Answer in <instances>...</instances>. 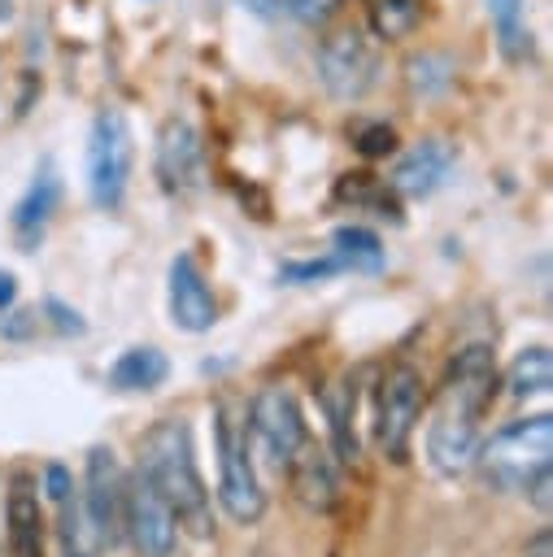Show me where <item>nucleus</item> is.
Masks as SVG:
<instances>
[{
  "instance_id": "obj_25",
  "label": "nucleus",
  "mask_w": 553,
  "mask_h": 557,
  "mask_svg": "<svg viewBox=\"0 0 553 557\" xmlns=\"http://www.w3.org/2000/svg\"><path fill=\"white\" fill-rule=\"evenodd\" d=\"M331 274H340V261L327 252V257H314V261H287V265L279 270V283L305 287V283H322V278H331Z\"/></svg>"
},
{
  "instance_id": "obj_17",
  "label": "nucleus",
  "mask_w": 553,
  "mask_h": 557,
  "mask_svg": "<svg viewBox=\"0 0 553 557\" xmlns=\"http://www.w3.org/2000/svg\"><path fill=\"white\" fill-rule=\"evenodd\" d=\"M165 379H170V361L152 344H135V348L118 352V361L105 374V383L113 392H157Z\"/></svg>"
},
{
  "instance_id": "obj_11",
  "label": "nucleus",
  "mask_w": 553,
  "mask_h": 557,
  "mask_svg": "<svg viewBox=\"0 0 553 557\" xmlns=\"http://www.w3.org/2000/svg\"><path fill=\"white\" fill-rule=\"evenodd\" d=\"M165 300H170V322L187 335L213 331L218 322V296L205 278V270L196 265L192 252H179L170 261V283H165Z\"/></svg>"
},
{
  "instance_id": "obj_28",
  "label": "nucleus",
  "mask_w": 553,
  "mask_h": 557,
  "mask_svg": "<svg viewBox=\"0 0 553 557\" xmlns=\"http://www.w3.org/2000/svg\"><path fill=\"white\" fill-rule=\"evenodd\" d=\"M283 9H287L292 17H300V22L318 26V22H327V17L340 9V0H283Z\"/></svg>"
},
{
  "instance_id": "obj_31",
  "label": "nucleus",
  "mask_w": 553,
  "mask_h": 557,
  "mask_svg": "<svg viewBox=\"0 0 553 557\" xmlns=\"http://www.w3.org/2000/svg\"><path fill=\"white\" fill-rule=\"evenodd\" d=\"M523 557H553V535H549V531H536Z\"/></svg>"
},
{
  "instance_id": "obj_9",
  "label": "nucleus",
  "mask_w": 553,
  "mask_h": 557,
  "mask_svg": "<svg viewBox=\"0 0 553 557\" xmlns=\"http://www.w3.org/2000/svg\"><path fill=\"white\" fill-rule=\"evenodd\" d=\"M248 426H253V435L261 440L266 457L279 470L309 444V426H305L300 400L287 387H261L253 396V405H248Z\"/></svg>"
},
{
  "instance_id": "obj_1",
  "label": "nucleus",
  "mask_w": 553,
  "mask_h": 557,
  "mask_svg": "<svg viewBox=\"0 0 553 557\" xmlns=\"http://www.w3.org/2000/svg\"><path fill=\"white\" fill-rule=\"evenodd\" d=\"M496 396V361L488 344H466L435 392V409L427 422V457L431 470L457 479L475 466L479 453V418Z\"/></svg>"
},
{
  "instance_id": "obj_2",
  "label": "nucleus",
  "mask_w": 553,
  "mask_h": 557,
  "mask_svg": "<svg viewBox=\"0 0 553 557\" xmlns=\"http://www.w3.org/2000/svg\"><path fill=\"white\" fill-rule=\"evenodd\" d=\"M135 470L170 505L179 531H187L192 540H209L213 535V500H209L205 479L196 470L192 426L183 418H161V422H152L144 431V440H139V466Z\"/></svg>"
},
{
  "instance_id": "obj_32",
  "label": "nucleus",
  "mask_w": 553,
  "mask_h": 557,
  "mask_svg": "<svg viewBox=\"0 0 553 557\" xmlns=\"http://www.w3.org/2000/svg\"><path fill=\"white\" fill-rule=\"evenodd\" d=\"M13 300H17V278H13L9 270H0V313H4Z\"/></svg>"
},
{
  "instance_id": "obj_8",
  "label": "nucleus",
  "mask_w": 553,
  "mask_h": 557,
  "mask_svg": "<svg viewBox=\"0 0 553 557\" xmlns=\"http://www.w3.org/2000/svg\"><path fill=\"white\" fill-rule=\"evenodd\" d=\"M318 78L335 100H361L379 78V52L357 30H335L318 44Z\"/></svg>"
},
{
  "instance_id": "obj_3",
  "label": "nucleus",
  "mask_w": 553,
  "mask_h": 557,
  "mask_svg": "<svg viewBox=\"0 0 553 557\" xmlns=\"http://www.w3.org/2000/svg\"><path fill=\"white\" fill-rule=\"evenodd\" d=\"M549 453H553V418L536 413V418H518V422L501 426L492 440H483L475 453V466L492 492L509 496V492H523L531 483V474L549 466Z\"/></svg>"
},
{
  "instance_id": "obj_4",
  "label": "nucleus",
  "mask_w": 553,
  "mask_h": 557,
  "mask_svg": "<svg viewBox=\"0 0 553 557\" xmlns=\"http://www.w3.org/2000/svg\"><path fill=\"white\" fill-rule=\"evenodd\" d=\"M213 453H218V505L235 522H257L266 513V492L253 466L248 431L226 413V405L213 409Z\"/></svg>"
},
{
  "instance_id": "obj_20",
  "label": "nucleus",
  "mask_w": 553,
  "mask_h": 557,
  "mask_svg": "<svg viewBox=\"0 0 553 557\" xmlns=\"http://www.w3.org/2000/svg\"><path fill=\"white\" fill-rule=\"evenodd\" d=\"M327 422H331V457L340 461V466H353L357 461V435H353V413H357V387L344 379V383H335L331 392H327Z\"/></svg>"
},
{
  "instance_id": "obj_10",
  "label": "nucleus",
  "mask_w": 553,
  "mask_h": 557,
  "mask_svg": "<svg viewBox=\"0 0 553 557\" xmlns=\"http://www.w3.org/2000/svg\"><path fill=\"white\" fill-rule=\"evenodd\" d=\"M122 540H131V548L139 557H174L179 553V522H174L170 505L152 492V483L139 470H135V479H126Z\"/></svg>"
},
{
  "instance_id": "obj_24",
  "label": "nucleus",
  "mask_w": 553,
  "mask_h": 557,
  "mask_svg": "<svg viewBox=\"0 0 553 557\" xmlns=\"http://www.w3.org/2000/svg\"><path fill=\"white\" fill-rule=\"evenodd\" d=\"M405 83L418 91V96H435L453 83V61L440 57V52H422V57H409L405 61Z\"/></svg>"
},
{
  "instance_id": "obj_18",
  "label": "nucleus",
  "mask_w": 553,
  "mask_h": 557,
  "mask_svg": "<svg viewBox=\"0 0 553 557\" xmlns=\"http://www.w3.org/2000/svg\"><path fill=\"white\" fill-rule=\"evenodd\" d=\"M57 548H61V557H100L105 553V544L83 509L78 487L57 500Z\"/></svg>"
},
{
  "instance_id": "obj_16",
  "label": "nucleus",
  "mask_w": 553,
  "mask_h": 557,
  "mask_svg": "<svg viewBox=\"0 0 553 557\" xmlns=\"http://www.w3.org/2000/svg\"><path fill=\"white\" fill-rule=\"evenodd\" d=\"M57 205H61V178H57L52 161H44L39 174L30 178V187H26V191L17 196V205H13V235H17L22 252H30V248L44 239V226L52 222Z\"/></svg>"
},
{
  "instance_id": "obj_14",
  "label": "nucleus",
  "mask_w": 553,
  "mask_h": 557,
  "mask_svg": "<svg viewBox=\"0 0 553 557\" xmlns=\"http://www.w3.org/2000/svg\"><path fill=\"white\" fill-rule=\"evenodd\" d=\"M4 535L9 557H44V509L30 474H13L4 496Z\"/></svg>"
},
{
  "instance_id": "obj_30",
  "label": "nucleus",
  "mask_w": 553,
  "mask_h": 557,
  "mask_svg": "<svg viewBox=\"0 0 553 557\" xmlns=\"http://www.w3.org/2000/svg\"><path fill=\"white\" fill-rule=\"evenodd\" d=\"M44 492H48V500H61L65 492H74V474L61 461H48L44 466Z\"/></svg>"
},
{
  "instance_id": "obj_29",
  "label": "nucleus",
  "mask_w": 553,
  "mask_h": 557,
  "mask_svg": "<svg viewBox=\"0 0 553 557\" xmlns=\"http://www.w3.org/2000/svg\"><path fill=\"white\" fill-rule=\"evenodd\" d=\"M35 331H39V313H30V309H17V313H9L0 322V335L4 339H30Z\"/></svg>"
},
{
  "instance_id": "obj_15",
  "label": "nucleus",
  "mask_w": 553,
  "mask_h": 557,
  "mask_svg": "<svg viewBox=\"0 0 553 557\" xmlns=\"http://www.w3.org/2000/svg\"><path fill=\"white\" fill-rule=\"evenodd\" d=\"M448 170H453V144H444V139H422V144H414V148L396 161V170H392V191L422 200V196H431V191L448 178Z\"/></svg>"
},
{
  "instance_id": "obj_7",
  "label": "nucleus",
  "mask_w": 553,
  "mask_h": 557,
  "mask_svg": "<svg viewBox=\"0 0 553 557\" xmlns=\"http://www.w3.org/2000/svg\"><path fill=\"white\" fill-rule=\"evenodd\" d=\"M83 509L100 535L105 548L122 544V513H126V474L113 457L109 444H91L87 448V466H83Z\"/></svg>"
},
{
  "instance_id": "obj_5",
  "label": "nucleus",
  "mask_w": 553,
  "mask_h": 557,
  "mask_svg": "<svg viewBox=\"0 0 553 557\" xmlns=\"http://www.w3.org/2000/svg\"><path fill=\"white\" fill-rule=\"evenodd\" d=\"M131 126L122 109H100L87 131V196L96 209H118L131 183Z\"/></svg>"
},
{
  "instance_id": "obj_23",
  "label": "nucleus",
  "mask_w": 553,
  "mask_h": 557,
  "mask_svg": "<svg viewBox=\"0 0 553 557\" xmlns=\"http://www.w3.org/2000/svg\"><path fill=\"white\" fill-rule=\"evenodd\" d=\"M422 17V4L418 0H370V30L379 39H405L414 35Z\"/></svg>"
},
{
  "instance_id": "obj_27",
  "label": "nucleus",
  "mask_w": 553,
  "mask_h": 557,
  "mask_svg": "<svg viewBox=\"0 0 553 557\" xmlns=\"http://www.w3.org/2000/svg\"><path fill=\"white\" fill-rule=\"evenodd\" d=\"M44 318H48L61 335H83V331H87L83 313H78V309H70L61 296H48V300H44Z\"/></svg>"
},
{
  "instance_id": "obj_12",
  "label": "nucleus",
  "mask_w": 553,
  "mask_h": 557,
  "mask_svg": "<svg viewBox=\"0 0 553 557\" xmlns=\"http://www.w3.org/2000/svg\"><path fill=\"white\" fill-rule=\"evenodd\" d=\"M157 178L165 191L183 196V191H196L200 187V170H205V152H200V135L187 117H170L161 122L157 131Z\"/></svg>"
},
{
  "instance_id": "obj_22",
  "label": "nucleus",
  "mask_w": 553,
  "mask_h": 557,
  "mask_svg": "<svg viewBox=\"0 0 553 557\" xmlns=\"http://www.w3.org/2000/svg\"><path fill=\"white\" fill-rule=\"evenodd\" d=\"M523 9H527V0H488L492 26H496V44H501L505 61H527L531 57V35L523 26Z\"/></svg>"
},
{
  "instance_id": "obj_13",
  "label": "nucleus",
  "mask_w": 553,
  "mask_h": 557,
  "mask_svg": "<svg viewBox=\"0 0 553 557\" xmlns=\"http://www.w3.org/2000/svg\"><path fill=\"white\" fill-rule=\"evenodd\" d=\"M283 474H287V483H292V496H296L305 509H314V513H327V509L340 500V461L331 457V448L314 444V435H309V444L283 466Z\"/></svg>"
},
{
  "instance_id": "obj_33",
  "label": "nucleus",
  "mask_w": 553,
  "mask_h": 557,
  "mask_svg": "<svg viewBox=\"0 0 553 557\" xmlns=\"http://www.w3.org/2000/svg\"><path fill=\"white\" fill-rule=\"evenodd\" d=\"M235 4H244V9L257 13V17H274V13L283 9V0H235Z\"/></svg>"
},
{
  "instance_id": "obj_26",
  "label": "nucleus",
  "mask_w": 553,
  "mask_h": 557,
  "mask_svg": "<svg viewBox=\"0 0 553 557\" xmlns=\"http://www.w3.org/2000/svg\"><path fill=\"white\" fill-rule=\"evenodd\" d=\"M357 152H361V157H388V152H396V131H392L388 122L361 126V131H357Z\"/></svg>"
},
{
  "instance_id": "obj_21",
  "label": "nucleus",
  "mask_w": 553,
  "mask_h": 557,
  "mask_svg": "<svg viewBox=\"0 0 553 557\" xmlns=\"http://www.w3.org/2000/svg\"><path fill=\"white\" fill-rule=\"evenodd\" d=\"M505 387H509V396H544L553 387V357H549V348L544 344L523 348L509 361V370H505Z\"/></svg>"
},
{
  "instance_id": "obj_6",
  "label": "nucleus",
  "mask_w": 553,
  "mask_h": 557,
  "mask_svg": "<svg viewBox=\"0 0 553 557\" xmlns=\"http://www.w3.org/2000/svg\"><path fill=\"white\" fill-rule=\"evenodd\" d=\"M422 413V374L405 361H396L374 392V444L388 461H405L409 457V440Z\"/></svg>"
},
{
  "instance_id": "obj_19",
  "label": "nucleus",
  "mask_w": 553,
  "mask_h": 557,
  "mask_svg": "<svg viewBox=\"0 0 553 557\" xmlns=\"http://www.w3.org/2000/svg\"><path fill=\"white\" fill-rule=\"evenodd\" d=\"M331 257L340 261V270L353 274H379L383 270V239L370 226H335L331 235Z\"/></svg>"
}]
</instances>
